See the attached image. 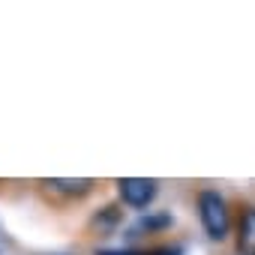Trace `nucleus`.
I'll list each match as a JSON object with an SVG mask.
<instances>
[{
  "label": "nucleus",
  "instance_id": "f257e3e1",
  "mask_svg": "<svg viewBox=\"0 0 255 255\" xmlns=\"http://www.w3.org/2000/svg\"><path fill=\"white\" fill-rule=\"evenodd\" d=\"M198 216H201V225L207 231L210 240H225L228 231H231V210L225 204V198L213 189H204L198 195Z\"/></svg>",
  "mask_w": 255,
  "mask_h": 255
},
{
  "label": "nucleus",
  "instance_id": "f03ea898",
  "mask_svg": "<svg viewBox=\"0 0 255 255\" xmlns=\"http://www.w3.org/2000/svg\"><path fill=\"white\" fill-rule=\"evenodd\" d=\"M117 192H120L123 204L147 207L156 198V180H147V177H120L117 180Z\"/></svg>",
  "mask_w": 255,
  "mask_h": 255
},
{
  "label": "nucleus",
  "instance_id": "7ed1b4c3",
  "mask_svg": "<svg viewBox=\"0 0 255 255\" xmlns=\"http://www.w3.org/2000/svg\"><path fill=\"white\" fill-rule=\"evenodd\" d=\"M237 252L255 255V207L252 204H246L237 219Z\"/></svg>",
  "mask_w": 255,
  "mask_h": 255
},
{
  "label": "nucleus",
  "instance_id": "20e7f679",
  "mask_svg": "<svg viewBox=\"0 0 255 255\" xmlns=\"http://www.w3.org/2000/svg\"><path fill=\"white\" fill-rule=\"evenodd\" d=\"M42 186H48L51 192H60V195H87L90 189H93V180H87V177H51V180H42Z\"/></svg>",
  "mask_w": 255,
  "mask_h": 255
}]
</instances>
